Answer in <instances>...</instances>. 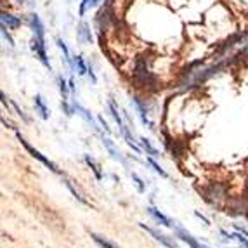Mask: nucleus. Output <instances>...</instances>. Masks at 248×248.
Returning <instances> with one entry per match:
<instances>
[{"mask_svg":"<svg viewBox=\"0 0 248 248\" xmlns=\"http://www.w3.org/2000/svg\"><path fill=\"white\" fill-rule=\"evenodd\" d=\"M228 196V186L222 182H208L205 189H203V198L208 205L219 208L222 205V202Z\"/></svg>","mask_w":248,"mask_h":248,"instance_id":"nucleus-1","label":"nucleus"},{"mask_svg":"<svg viewBox=\"0 0 248 248\" xmlns=\"http://www.w3.org/2000/svg\"><path fill=\"white\" fill-rule=\"evenodd\" d=\"M16 136H17V139H19V142H21V144H23V148H25L26 151H28V153H30V155H31V156L35 158V160H38V161H40L42 165H46L47 169L50 170V172H54V174H58V175H62V170L59 169V167L56 165V163H54V161H50V160H49V158H47V156H44V155H42L40 151H38V149H35L33 146H31V144H30L28 141H26L25 137L21 136V132H17V130H16Z\"/></svg>","mask_w":248,"mask_h":248,"instance_id":"nucleus-2","label":"nucleus"},{"mask_svg":"<svg viewBox=\"0 0 248 248\" xmlns=\"http://www.w3.org/2000/svg\"><path fill=\"white\" fill-rule=\"evenodd\" d=\"M30 47H31V50L35 52V56H37L38 61L44 64V66L47 68V70H52L50 68V61H49V56H47V49H46V42L40 40V38L33 37L31 40H30Z\"/></svg>","mask_w":248,"mask_h":248,"instance_id":"nucleus-3","label":"nucleus"},{"mask_svg":"<svg viewBox=\"0 0 248 248\" xmlns=\"http://www.w3.org/2000/svg\"><path fill=\"white\" fill-rule=\"evenodd\" d=\"M142 229H144L146 232H149V234L153 236L155 240L156 241H160L163 247H167V248H181L177 243H175V240H172V238H169L167 234H163V232H160L158 229H155V228H149V226H146V224H139Z\"/></svg>","mask_w":248,"mask_h":248,"instance_id":"nucleus-4","label":"nucleus"},{"mask_svg":"<svg viewBox=\"0 0 248 248\" xmlns=\"http://www.w3.org/2000/svg\"><path fill=\"white\" fill-rule=\"evenodd\" d=\"M174 231H175V236H177L179 240H182L184 243H187L191 248H210V247H207V245H202L198 240H196L195 236L191 234V232H187L184 228H181L179 224H175L174 226Z\"/></svg>","mask_w":248,"mask_h":248,"instance_id":"nucleus-5","label":"nucleus"},{"mask_svg":"<svg viewBox=\"0 0 248 248\" xmlns=\"http://www.w3.org/2000/svg\"><path fill=\"white\" fill-rule=\"evenodd\" d=\"M132 104H134V108H136V111H137V115H139V118H141V122L146 125V127H149V128H155L153 127V124H151V120H149V109L146 108V101H142L141 97H137V95H134L132 99Z\"/></svg>","mask_w":248,"mask_h":248,"instance_id":"nucleus-6","label":"nucleus"},{"mask_svg":"<svg viewBox=\"0 0 248 248\" xmlns=\"http://www.w3.org/2000/svg\"><path fill=\"white\" fill-rule=\"evenodd\" d=\"M28 25H30V28H31V31H33V37L46 42V26H44L40 16H38L37 13H31L28 16Z\"/></svg>","mask_w":248,"mask_h":248,"instance_id":"nucleus-7","label":"nucleus"},{"mask_svg":"<svg viewBox=\"0 0 248 248\" xmlns=\"http://www.w3.org/2000/svg\"><path fill=\"white\" fill-rule=\"evenodd\" d=\"M77 38H78L80 44H92L94 42V37H92V31H91V25L89 23H85V21H82L78 25V28H77Z\"/></svg>","mask_w":248,"mask_h":248,"instance_id":"nucleus-8","label":"nucleus"},{"mask_svg":"<svg viewBox=\"0 0 248 248\" xmlns=\"http://www.w3.org/2000/svg\"><path fill=\"white\" fill-rule=\"evenodd\" d=\"M101 139H103L104 148H106L108 153L111 155L113 160L120 161V163H125V165H127V160H125L124 155L120 153V149H118V148H116V146H115V142H113L111 139H109V137H106V136H103V137H101Z\"/></svg>","mask_w":248,"mask_h":248,"instance_id":"nucleus-9","label":"nucleus"},{"mask_svg":"<svg viewBox=\"0 0 248 248\" xmlns=\"http://www.w3.org/2000/svg\"><path fill=\"white\" fill-rule=\"evenodd\" d=\"M0 23H2V26H5L7 30H17L21 25H23V19H21L19 16H14V14L11 13H2V16H0Z\"/></svg>","mask_w":248,"mask_h":248,"instance_id":"nucleus-10","label":"nucleus"},{"mask_svg":"<svg viewBox=\"0 0 248 248\" xmlns=\"http://www.w3.org/2000/svg\"><path fill=\"white\" fill-rule=\"evenodd\" d=\"M148 214L153 217L155 220H156L158 224H161V226H165V228H174L175 226V222L170 217H167L165 214H161L158 208H155V207H148Z\"/></svg>","mask_w":248,"mask_h":248,"instance_id":"nucleus-11","label":"nucleus"},{"mask_svg":"<svg viewBox=\"0 0 248 248\" xmlns=\"http://www.w3.org/2000/svg\"><path fill=\"white\" fill-rule=\"evenodd\" d=\"M33 104H35V109H37V113H38V115H40L42 118H44V120H49L50 111H49V108H47L46 101H44V97H42L40 94H37V95H35V101H33Z\"/></svg>","mask_w":248,"mask_h":248,"instance_id":"nucleus-12","label":"nucleus"},{"mask_svg":"<svg viewBox=\"0 0 248 248\" xmlns=\"http://www.w3.org/2000/svg\"><path fill=\"white\" fill-rule=\"evenodd\" d=\"M108 109H109V113H111V116H113V120L116 122V125H118V128H120V132H122V128H124L125 125H124V122H122L120 111H118V104L115 103V99H113V97L108 101Z\"/></svg>","mask_w":248,"mask_h":248,"instance_id":"nucleus-13","label":"nucleus"},{"mask_svg":"<svg viewBox=\"0 0 248 248\" xmlns=\"http://www.w3.org/2000/svg\"><path fill=\"white\" fill-rule=\"evenodd\" d=\"M139 146H141L142 151H144L148 156H153V158L160 156V151H158V149L151 144V141H149V139H146V137H139Z\"/></svg>","mask_w":248,"mask_h":248,"instance_id":"nucleus-14","label":"nucleus"},{"mask_svg":"<svg viewBox=\"0 0 248 248\" xmlns=\"http://www.w3.org/2000/svg\"><path fill=\"white\" fill-rule=\"evenodd\" d=\"M122 136H124L125 142H127V144L130 146V148H132L137 155H141V153H142V148H141V146H137V144H136V139H134L132 132H130V130H128L127 127L122 128Z\"/></svg>","mask_w":248,"mask_h":248,"instance_id":"nucleus-15","label":"nucleus"},{"mask_svg":"<svg viewBox=\"0 0 248 248\" xmlns=\"http://www.w3.org/2000/svg\"><path fill=\"white\" fill-rule=\"evenodd\" d=\"M83 160H85V163L91 167V170L94 172L95 179H97V181H103L104 175H103V172H101V167L97 165V161H95L94 158L91 156V155H83Z\"/></svg>","mask_w":248,"mask_h":248,"instance_id":"nucleus-16","label":"nucleus"},{"mask_svg":"<svg viewBox=\"0 0 248 248\" xmlns=\"http://www.w3.org/2000/svg\"><path fill=\"white\" fill-rule=\"evenodd\" d=\"M64 184H66V187H68V189H70L71 195L75 196V200H78V202L82 203V205H87V207H91V203H89L87 200H85V196H83L82 193H80V191L73 186V182H71L70 179H64Z\"/></svg>","mask_w":248,"mask_h":248,"instance_id":"nucleus-17","label":"nucleus"},{"mask_svg":"<svg viewBox=\"0 0 248 248\" xmlns=\"http://www.w3.org/2000/svg\"><path fill=\"white\" fill-rule=\"evenodd\" d=\"M101 4V0H80V9H78V16L83 17L87 9H95Z\"/></svg>","mask_w":248,"mask_h":248,"instance_id":"nucleus-18","label":"nucleus"},{"mask_svg":"<svg viewBox=\"0 0 248 248\" xmlns=\"http://www.w3.org/2000/svg\"><path fill=\"white\" fill-rule=\"evenodd\" d=\"M91 238L95 241V243L99 245L101 248H120V247H116L113 241H109L108 238H104V236L97 234V232H91Z\"/></svg>","mask_w":248,"mask_h":248,"instance_id":"nucleus-19","label":"nucleus"},{"mask_svg":"<svg viewBox=\"0 0 248 248\" xmlns=\"http://www.w3.org/2000/svg\"><path fill=\"white\" fill-rule=\"evenodd\" d=\"M75 59V66H77V71H78V75H87L89 71V64L85 62V59H83V56H80V54H75L73 56Z\"/></svg>","mask_w":248,"mask_h":248,"instance_id":"nucleus-20","label":"nucleus"},{"mask_svg":"<svg viewBox=\"0 0 248 248\" xmlns=\"http://www.w3.org/2000/svg\"><path fill=\"white\" fill-rule=\"evenodd\" d=\"M146 161H148V163H149V167H151V169H153L155 172H156V174L160 175V177H163V179H169V177H170V175L167 174L165 170L161 169V165H160V163H158L156 160H155L153 156H148V158H146Z\"/></svg>","mask_w":248,"mask_h":248,"instance_id":"nucleus-21","label":"nucleus"},{"mask_svg":"<svg viewBox=\"0 0 248 248\" xmlns=\"http://www.w3.org/2000/svg\"><path fill=\"white\" fill-rule=\"evenodd\" d=\"M58 85H59V92H61L62 99H68V92H70V85L64 78H62V75H58Z\"/></svg>","mask_w":248,"mask_h":248,"instance_id":"nucleus-22","label":"nucleus"},{"mask_svg":"<svg viewBox=\"0 0 248 248\" xmlns=\"http://www.w3.org/2000/svg\"><path fill=\"white\" fill-rule=\"evenodd\" d=\"M61 109H62V113L66 116H73V113H77L75 111V106H73V101H68V99H62V103H61Z\"/></svg>","mask_w":248,"mask_h":248,"instance_id":"nucleus-23","label":"nucleus"},{"mask_svg":"<svg viewBox=\"0 0 248 248\" xmlns=\"http://www.w3.org/2000/svg\"><path fill=\"white\" fill-rule=\"evenodd\" d=\"M130 177H132V181L136 182L137 189H139V193H146V182L142 181L139 175L136 174V172H130Z\"/></svg>","mask_w":248,"mask_h":248,"instance_id":"nucleus-24","label":"nucleus"},{"mask_svg":"<svg viewBox=\"0 0 248 248\" xmlns=\"http://www.w3.org/2000/svg\"><path fill=\"white\" fill-rule=\"evenodd\" d=\"M232 240H236V241H238V243H240L243 248H248V238L243 234V232H240V231L232 232Z\"/></svg>","mask_w":248,"mask_h":248,"instance_id":"nucleus-25","label":"nucleus"},{"mask_svg":"<svg viewBox=\"0 0 248 248\" xmlns=\"http://www.w3.org/2000/svg\"><path fill=\"white\" fill-rule=\"evenodd\" d=\"M0 33H2V37H4V40H7L9 46L14 47V40H13V37L9 35V30L5 28V26H0Z\"/></svg>","mask_w":248,"mask_h":248,"instance_id":"nucleus-26","label":"nucleus"},{"mask_svg":"<svg viewBox=\"0 0 248 248\" xmlns=\"http://www.w3.org/2000/svg\"><path fill=\"white\" fill-rule=\"evenodd\" d=\"M11 104H13V108H14V109H16V113H17V115H19L21 118H23V120L26 122V124H30V118H28V116L25 115V111H23V109H21V108L17 106V104L14 103V101H11Z\"/></svg>","mask_w":248,"mask_h":248,"instance_id":"nucleus-27","label":"nucleus"},{"mask_svg":"<svg viewBox=\"0 0 248 248\" xmlns=\"http://www.w3.org/2000/svg\"><path fill=\"white\" fill-rule=\"evenodd\" d=\"M97 122H99V125H101V128H103L104 132L106 134H111V128H109V125H108V122L104 120V116H97Z\"/></svg>","mask_w":248,"mask_h":248,"instance_id":"nucleus-28","label":"nucleus"},{"mask_svg":"<svg viewBox=\"0 0 248 248\" xmlns=\"http://www.w3.org/2000/svg\"><path fill=\"white\" fill-rule=\"evenodd\" d=\"M87 75H89V78H91V82L95 85V83H97V77H95L94 68H92V64H89V71H87Z\"/></svg>","mask_w":248,"mask_h":248,"instance_id":"nucleus-29","label":"nucleus"},{"mask_svg":"<svg viewBox=\"0 0 248 248\" xmlns=\"http://www.w3.org/2000/svg\"><path fill=\"white\" fill-rule=\"evenodd\" d=\"M195 215L196 217H198L200 220H203V222H205V226H210V220L207 219V217H205V215L202 214V212H198V210H195Z\"/></svg>","mask_w":248,"mask_h":248,"instance_id":"nucleus-30","label":"nucleus"},{"mask_svg":"<svg viewBox=\"0 0 248 248\" xmlns=\"http://www.w3.org/2000/svg\"><path fill=\"white\" fill-rule=\"evenodd\" d=\"M68 85H70V92H71V94H75V91H77V85H75V78H73V77L68 80Z\"/></svg>","mask_w":248,"mask_h":248,"instance_id":"nucleus-31","label":"nucleus"},{"mask_svg":"<svg viewBox=\"0 0 248 248\" xmlns=\"http://www.w3.org/2000/svg\"><path fill=\"white\" fill-rule=\"evenodd\" d=\"M234 228H236V231L243 232V234H245V236H247V238H248V229H245V228H240V226H234Z\"/></svg>","mask_w":248,"mask_h":248,"instance_id":"nucleus-32","label":"nucleus"},{"mask_svg":"<svg viewBox=\"0 0 248 248\" xmlns=\"http://www.w3.org/2000/svg\"><path fill=\"white\" fill-rule=\"evenodd\" d=\"M240 56H248V44L243 47V50H241V52H240Z\"/></svg>","mask_w":248,"mask_h":248,"instance_id":"nucleus-33","label":"nucleus"},{"mask_svg":"<svg viewBox=\"0 0 248 248\" xmlns=\"http://www.w3.org/2000/svg\"><path fill=\"white\" fill-rule=\"evenodd\" d=\"M14 2H16V4H25L26 0H14Z\"/></svg>","mask_w":248,"mask_h":248,"instance_id":"nucleus-34","label":"nucleus"}]
</instances>
